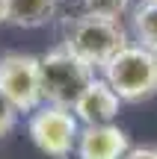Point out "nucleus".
Wrapping results in <instances>:
<instances>
[{
    "label": "nucleus",
    "mask_w": 157,
    "mask_h": 159,
    "mask_svg": "<svg viewBox=\"0 0 157 159\" xmlns=\"http://www.w3.org/2000/svg\"><path fill=\"white\" fill-rule=\"evenodd\" d=\"M56 9H59V0H9V21L6 24L36 30L53 21Z\"/></svg>",
    "instance_id": "obj_8"
},
{
    "label": "nucleus",
    "mask_w": 157,
    "mask_h": 159,
    "mask_svg": "<svg viewBox=\"0 0 157 159\" xmlns=\"http://www.w3.org/2000/svg\"><path fill=\"white\" fill-rule=\"evenodd\" d=\"M101 71L122 103H142L157 94V53L136 41H128Z\"/></svg>",
    "instance_id": "obj_2"
},
{
    "label": "nucleus",
    "mask_w": 157,
    "mask_h": 159,
    "mask_svg": "<svg viewBox=\"0 0 157 159\" xmlns=\"http://www.w3.org/2000/svg\"><path fill=\"white\" fill-rule=\"evenodd\" d=\"M83 12H92L101 18H119L122 21L130 9H134V0H80Z\"/></svg>",
    "instance_id": "obj_10"
},
{
    "label": "nucleus",
    "mask_w": 157,
    "mask_h": 159,
    "mask_svg": "<svg viewBox=\"0 0 157 159\" xmlns=\"http://www.w3.org/2000/svg\"><path fill=\"white\" fill-rule=\"evenodd\" d=\"M74 115L80 124H110L122 109V97L113 91V85L107 80L95 77L92 83L83 89V94L74 100Z\"/></svg>",
    "instance_id": "obj_7"
},
{
    "label": "nucleus",
    "mask_w": 157,
    "mask_h": 159,
    "mask_svg": "<svg viewBox=\"0 0 157 159\" xmlns=\"http://www.w3.org/2000/svg\"><path fill=\"white\" fill-rule=\"evenodd\" d=\"M128 44V30L119 18H101L92 12H80L65 27L62 47H68L77 59L92 68H104L122 47Z\"/></svg>",
    "instance_id": "obj_1"
},
{
    "label": "nucleus",
    "mask_w": 157,
    "mask_h": 159,
    "mask_svg": "<svg viewBox=\"0 0 157 159\" xmlns=\"http://www.w3.org/2000/svg\"><path fill=\"white\" fill-rule=\"evenodd\" d=\"M30 139L42 153L53 159H65L74 153L77 139H80V121H77L74 109L56 106V103H42L30 115Z\"/></svg>",
    "instance_id": "obj_4"
},
{
    "label": "nucleus",
    "mask_w": 157,
    "mask_h": 159,
    "mask_svg": "<svg viewBox=\"0 0 157 159\" xmlns=\"http://www.w3.org/2000/svg\"><path fill=\"white\" fill-rule=\"evenodd\" d=\"M0 94L18 112H33L36 106H42L39 56H30V53L0 56Z\"/></svg>",
    "instance_id": "obj_5"
},
{
    "label": "nucleus",
    "mask_w": 157,
    "mask_h": 159,
    "mask_svg": "<svg viewBox=\"0 0 157 159\" xmlns=\"http://www.w3.org/2000/svg\"><path fill=\"white\" fill-rule=\"evenodd\" d=\"M39 77H42V103L74 106L89 83L95 80V68L77 59L68 47H53L39 56Z\"/></svg>",
    "instance_id": "obj_3"
},
{
    "label": "nucleus",
    "mask_w": 157,
    "mask_h": 159,
    "mask_svg": "<svg viewBox=\"0 0 157 159\" xmlns=\"http://www.w3.org/2000/svg\"><path fill=\"white\" fill-rule=\"evenodd\" d=\"M154 53H157V50H154Z\"/></svg>",
    "instance_id": "obj_14"
},
{
    "label": "nucleus",
    "mask_w": 157,
    "mask_h": 159,
    "mask_svg": "<svg viewBox=\"0 0 157 159\" xmlns=\"http://www.w3.org/2000/svg\"><path fill=\"white\" fill-rule=\"evenodd\" d=\"M15 121H18V109L0 94V139H6L12 130H15Z\"/></svg>",
    "instance_id": "obj_11"
},
{
    "label": "nucleus",
    "mask_w": 157,
    "mask_h": 159,
    "mask_svg": "<svg viewBox=\"0 0 157 159\" xmlns=\"http://www.w3.org/2000/svg\"><path fill=\"white\" fill-rule=\"evenodd\" d=\"M77 159H122L130 150V139L122 127L110 124H86L77 139Z\"/></svg>",
    "instance_id": "obj_6"
},
{
    "label": "nucleus",
    "mask_w": 157,
    "mask_h": 159,
    "mask_svg": "<svg viewBox=\"0 0 157 159\" xmlns=\"http://www.w3.org/2000/svg\"><path fill=\"white\" fill-rule=\"evenodd\" d=\"M9 21V0H0V24Z\"/></svg>",
    "instance_id": "obj_13"
},
{
    "label": "nucleus",
    "mask_w": 157,
    "mask_h": 159,
    "mask_svg": "<svg viewBox=\"0 0 157 159\" xmlns=\"http://www.w3.org/2000/svg\"><path fill=\"white\" fill-rule=\"evenodd\" d=\"M130 33L136 44L157 50V0H140L130 9Z\"/></svg>",
    "instance_id": "obj_9"
},
{
    "label": "nucleus",
    "mask_w": 157,
    "mask_h": 159,
    "mask_svg": "<svg viewBox=\"0 0 157 159\" xmlns=\"http://www.w3.org/2000/svg\"><path fill=\"white\" fill-rule=\"evenodd\" d=\"M122 159H157V148H130Z\"/></svg>",
    "instance_id": "obj_12"
}]
</instances>
